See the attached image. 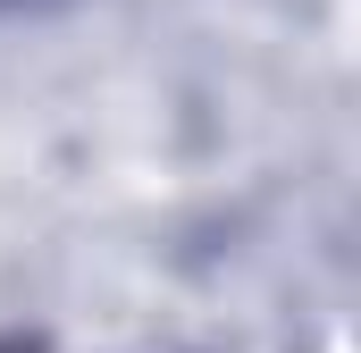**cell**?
Listing matches in <instances>:
<instances>
[{
  "mask_svg": "<svg viewBox=\"0 0 361 353\" xmlns=\"http://www.w3.org/2000/svg\"><path fill=\"white\" fill-rule=\"evenodd\" d=\"M0 353H25V345H0Z\"/></svg>",
  "mask_w": 361,
  "mask_h": 353,
  "instance_id": "obj_1",
  "label": "cell"
}]
</instances>
